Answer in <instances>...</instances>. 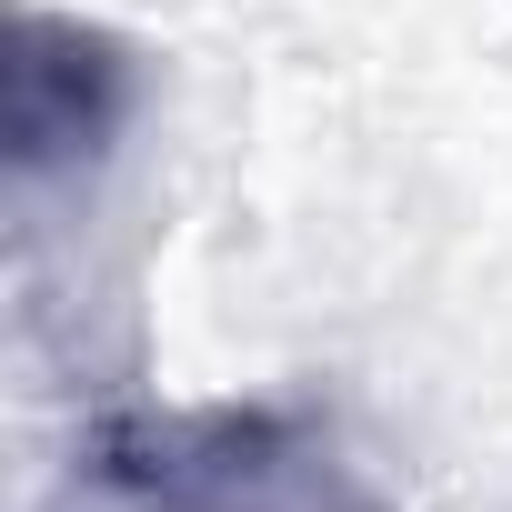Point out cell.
Returning a JSON list of instances; mask_svg holds the SVG:
<instances>
[{"mask_svg": "<svg viewBox=\"0 0 512 512\" xmlns=\"http://www.w3.org/2000/svg\"><path fill=\"white\" fill-rule=\"evenodd\" d=\"M121 121V61L81 21H21L11 31V161L41 171L61 151H91Z\"/></svg>", "mask_w": 512, "mask_h": 512, "instance_id": "cell-1", "label": "cell"}]
</instances>
